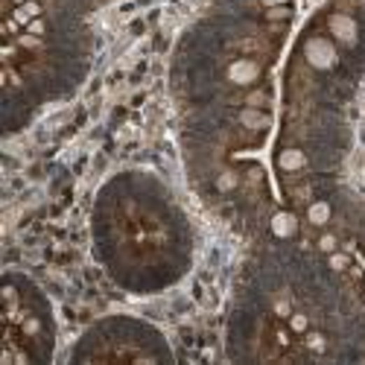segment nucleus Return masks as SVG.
Returning a JSON list of instances; mask_svg holds the SVG:
<instances>
[{
    "label": "nucleus",
    "mask_w": 365,
    "mask_h": 365,
    "mask_svg": "<svg viewBox=\"0 0 365 365\" xmlns=\"http://www.w3.org/2000/svg\"><path fill=\"white\" fill-rule=\"evenodd\" d=\"M27 32H29V36H44V32H47V24H44L41 18H36V21L27 24Z\"/></svg>",
    "instance_id": "14"
},
{
    "label": "nucleus",
    "mask_w": 365,
    "mask_h": 365,
    "mask_svg": "<svg viewBox=\"0 0 365 365\" xmlns=\"http://www.w3.org/2000/svg\"><path fill=\"white\" fill-rule=\"evenodd\" d=\"M275 164H278V170H280V173H298V170H304V167H307V155L301 152V149L287 146V149H278Z\"/></svg>",
    "instance_id": "4"
},
{
    "label": "nucleus",
    "mask_w": 365,
    "mask_h": 365,
    "mask_svg": "<svg viewBox=\"0 0 365 365\" xmlns=\"http://www.w3.org/2000/svg\"><path fill=\"white\" fill-rule=\"evenodd\" d=\"M289 327L295 330V334H304V330L310 327V319L304 316V313H292V316H289Z\"/></svg>",
    "instance_id": "11"
},
{
    "label": "nucleus",
    "mask_w": 365,
    "mask_h": 365,
    "mask_svg": "<svg viewBox=\"0 0 365 365\" xmlns=\"http://www.w3.org/2000/svg\"><path fill=\"white\" fill-rule=\"evenodd\" d=\"M272 234L280 237V240L295 237V234H298V220H295V213H289V210L275 213V217H272Z\"/></svg>",
    "instance_id": "5"
},
{
    "label": "nucleus",
    "mask_w": 365,
    "mask_h": 365,
    "mask_svg": "<svg viewBox=\"0 0 365 365\" xmlns=\"http://www.w3.org/2000/svg\"><path fill=\"white\" fill-rule=\"evenodd\" d=\"M237 185H240V178H237L234 173H222V176L217 178V190H220V193H228V190H234Z\"/></svg>",
    "instance_id": "10"
},
{
    "label": "nucleus",
    "mask_w": 365,
    "mask_h": 365,
    "mask_svg": "<svg viewBox=\"0 0 365 365\" xmlns=\"http://www.w3.org/2000/svg\"><path fill=\"white\" fill-rule=\"evenodd\" d=\"M257 76H260V64L255 59H240L228 68V79L234 85H252V82H257Z\"/></svg>",
    "instance_id": "3"
},
{
    "label": "nucleus",
    "mask_w": 365,
    "mask_h": 365,
    "mask_svg": "<svg viewBox=\"0 0 365 365\" xmlns=\"http://www.w3.org/2000/svg\"><path fill=\"white\" fill-rule=\"evenodd\" d=\"M245 103H248V108H260V106H269L272 103V94L269 91H252V94H248L245 96Z\"/></svg>",
    "instance_id": "9"
},
{
    "label": "nucleus",
    "mask_w": 365,
    "mask_h": 365,
    "mask_svg": "<svg viewBox=\"0 0 365 365\" xmlns=\"http://www.w3.org/2000/svg\"><path fill=\"white\" fill-rule=\"evenodd\" d=\"M348 263H351V260H348L345 255H330V269H334V272L348 269Z\"/></svg>",
    "instance_id": "13"
},
{
    "label": "nucleus",
    "mask_w": 365,
    "mask_h": 365,
    "mask_svg": "<svg viewBox=\"0 0 365 365\" xmlns=\"http://www.w3.org/2000/svg\"><path fill=\"white\" fill-rule=\"evenodd\" d=\"M260 3H263V6H284L287 0H260Z\"/></svg>",
    "instance_id": "16"
},
{
    "label": "nucleus",
    "mask_w": 365,
    "mask_h": 365,
    "mask_svg": "<svg viewBox=\"0 0 365 365\" xmlns=\"http://www.w3.org/2000/svg\"><path fill=\"white\" fill-rule=\"evenodd\" d=\"M240 123L248 131H266L272 126V117H269V114H263L260 108H243L240 111Z\"/></svg>",
    "instance_id": "6"
},
{
    "label": "nucleus",
    "mask_w": 365,
    "mask_h": 365,
    "mask_svg": "<svg viewBox=\"0 0 365 365\" xmlns=\"http://www.w3.org/2000/svg\"><path fill=\"white\" fill-rule=\"evenodd\" d=\"M304 59L310 68H316V71H327V68H336V62H339V53H336V47L330 38H322V36H310L304 41Z\"/></svg>",
    "instance_id": "1"
},
{
    "label": "nucleus",
    "mask_w": 365,
    "mask_h": 365,
    "mask_svg": "<svg viewBox=\"0 0 365 365\" xmlns=\"http://www.w3.org/2000/svg\"><path fill=\"white\" fill-rule=\"evenodd\" d=\"M330 217H334V208H330L327 199H319V202H310V205H307V222H310V225L322 228V225L330 222Z\"/></svg>",
    "instance_id": "7"
},
{
    "label": "nucleus",
    "mask_w": 365,
    "mask_h": 365,
    "mask_svg": "<svg viewBox=\"0 0 365 365\" xmlns=\"http://www.w3.org/2000/svg\"><path fill=\"white\" fill-rule=\"evenodd\" d=\"M319 248H322V252H327V255H334V252H336V237H334V234H324V237L319 240Z\"/></svg>",
    "instance_id": "12"
},
{
    "label": "nucleus",
    "mask_w": 365,
    "mask_h": 365,
    "mask_svg": "<svg viewBox=\"0 0 365 365\" xmlns=\"http://www.w3.org/2000/svg\"><path fill=\"white\" fill-rule=\"evenodd\" d=\"M327 27H330V32H334V38L342 41V44H348V47H354L357 38H359L357 21L351 18V15H345V12H334V15H330Z\"/></svg>",
    "instance_id": "2"
},
{
    "label": "nucleus",
    "mask_w": 365,
    "mask_h": 365,
    "mask_svg": "<svg viewBox=\"0 0 365 365\" xmlns=\"http://www.w3.org/2000/svg\"><path fill=\"white\" fill-rule=\"evenodd\" d=\"M38 15H41V6L29 0V3H24V6L15 9V21H18V24H29V21H36Z\"/></svg>",
    "instance_id": "8"
},
{
    "label": "nucleus",
    "mask_w": 365,
    "mask_h": 365,
    "mask_svg": "<svg viewBox=\"0 0 365 365\" xmlns=\"http://www.w3.org/2000/svg\"><path fill=\"white\" fill-rule=\"evenodd\" d=\"M310 348H313V351H322V348H324V336H319V334H313L310 336V342H307Z\"/></svg>",
    "instance_id": "15"
},
{
    "label": "nucleus",
    "mask_w": 365,
    "mask_h": 365,
    "mask_svg": "<svg viewBox=\"0 0 365 365\" xmlns=\"http://www.w3.org/2000/svg\"><path fill=\"white\" fill-rule=\"evenodd\" d=\"M9 3H15V6H24V3H29V0H9Z\"/></svg>",
    "instance_id": "17"
}]
</instances>
